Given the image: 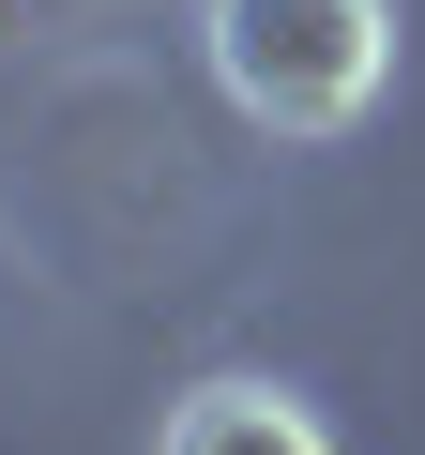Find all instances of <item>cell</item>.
Listing matches in <instances>:
<instances>
[{
    "mask_svg": "<svg viewBox=\"0 0 425 455\" xmlns=\"http://www.w3.org/2000/svg\"><path fill=\"white\" fill-rule=\"evenodd\" d=\"M197 46L259 137H349L395 92V0H197Z\"/></svg>",
    "mask_w": 425,
    "mask_h": 455,
    "instance_id": "obj_1",
    "label": "cell"
},
{
    "mask_svg": "<svg viewBox=\"0 0 425 455\" xmlns=\"http://www.w3.org/2000/svg\"><path fill=\"white\" fill-rule=\"evenodd\" d=\"M152 455H334V425H319L289 379H197V395L152 425Z\"/></svg>",
    "mask_w": 425,
    "mask_h": 455,
    "instance_id": "obj_2",
    "label": "cell"
}]
</instances>
